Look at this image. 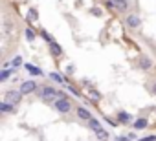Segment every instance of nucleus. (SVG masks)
<instances>
[{"instance_id":"f257e3e1","label":"nucleus","mask_w":156,"mask_h":141,"mask_svg":"<svg viewBox=\"0 0 156 141\" xmlns=\"http://www.w3.org/2000/svg\"><path fill=\"white\" fill-rule=\"evenodd\" d=\"M53 106H55V110H57L59 114H68V112L72 110V101L66 99V97H59Z\"/></svg>"},{"instance_id":"f03ea898","label":"nucleus","mask_w":156,"mask_h":141,"mask_svg":"<svg viewBox=\"0 0 156 141\" xmlns=\"http://www.w3.org/2000/svg\"><path fill=\"white\" fill-rule=\"evenodd\" d=\"M20 99H22V92L20 90H9V92H6V97H4V101L9 103V105H13V106L19 105Z\"/></svg>"},{"instance_id":"7ed1b4c3","label":"nucleus","mask_w":156,"mask_h":141,"mask_svg":"<svg viewBox=\"0 0 156 141\" xmlns=\"http://www.w3.org/2000/svg\"><path fill=\"white\" fill-rule=\"evenodd\" d=\"M59 94L61 92H57L53 86H42V90H41V97L44 99V101H50V99H53V97H59Z\"/></svg>"},{"instance_id":"20e7f679","label":"nucleus","mask_w":156,"mask_h":141,"mask_svg":"<svg viewBox=\"0 0 156 141\" xmlns=\"http://www.w3.org/2000/svg\"><path fill=\"white\" fill-rule=\"evenodd\" d=\"M37 90V83L35 81H24L22 84H20V92H22V95H30V94H33Z\"/></svg>"},{"instance_id":"39448f33","label":"nucleus","mask_w":156,"mask_h":141,"mask_svg":"<svg viewBox=\"0 0 156 141\" xmlns=\"http://www.w3.org/2000/svg\"><path fill=\"white\" fill-rule=\"evenodd\" d=\"M125 22H127V26H129L130 29H138V28L141 26V19H140L138 15H129Z\"/></svg>"},{"instance_id":"423d86ee","label":"nucleus","mask_w":156,"mask_h":141,"mask_svg":"<svg viewBox=\"0 0 156 141\" xmlns=\"http://www.w3.org/2000/svg\"><path fill=\"white\" fill-rule=\"evenodd\" d=\"M75 112H77V117H79V119H83V121H90V119H92V114H90V110H87L85 106H79V108L75 110Z\"/></svg>"},{"instance_id":"0eeeda50","label":"nucleus","mask_w":156,"mask_h":141,"mask_svg":"<svg viewBox=\"0 0 156 141\" xmlns=\"http://www.w3.org/2000/svg\"><path fill=\"white\" fill-rule=\"evenodd\" d=\"M138 64H140V68H141V70H151V68H152V59H151V57H147V55H141Z\"/></svg>"},{"instance_id":"6e6552de","label":"nucleus","mask_w":156,"mask_h":141,"mask_svg":"<svg viewBox=\"0 0 156 141\" xmlns=\"http://www.w3.org/2000/svg\"><path fill=\"white\" fill-rule=\"evenodd\" d=\"M147 126H149V121H147L145 117L136 119V121H134V125H132V128H134V130H143V128H147Z\"/></svg>"},{"instance_id":"1a4fd4ad","label":"nucleus","mask_w":156,"mask_h":141,"mask_svg":"<svg viewBox=\"0 0 156 141\" xmlns=\"http://www.w3.org/2000/svg\"><path fill=\"white\" fill-rule=\"evenodd\" d=\"M24 68H26V72L31 74V75H42V70L37 68L35 64H30V62H28V64H24Z\"/></svg>"},{"instance_id":"9d476101","label":"nucleus","mask_w":156,"mask_h":141,"mask_svg":"<svg viewBox=\"0 0 156 141\" xmlns=\"http://www.w3.org/2000/svg\"><path fill=\"white\" fill-rule=\"evenodd\" d=\"M13 112H15V106L13 105H9L6 101L0 103V114H13Z\"/></svg>"},{"instance_id":"9b49d317","label":"nucleus","mask_w":156,"mask_h":141,"mask_svg":"<svg viewBox=\"0 0 156 141\" xmlns=\"http://www.w3.org/2000/svg\"><path fill=\"white\" fill-rule=\"evenodd\" d=\"M114 2V8L118 9V11H125L127 8H129V2L127 0H112Z\"/></svg>"},{"instance_id":"f8f14e48","label":"nucleus","mask_w":156,"mask_h":141,"mask_svg":"<svg viewBox=\"0 0 156 141\" xmlns=\"http://www.w3.org/2000/svg\"><path fill=\"white\" fill-rule=\"evenodd\" d=\"M50 51H51L53 57H59V55L62 53V48H61L57 42H51V44H50Z\"/></svg>"},{"instance_id":"ddd939ff","label":"nucleus","mask_w":156,"mask_h":141,"mask_svg":"<svg viewBox=\"0 0 156 141\" xmlns=\"http://www.w3.org/2000/svg\"><path fill=\"white\" fill-rule=\"evenodd\" d=\"M88 126H90V128H92V130H94L96 134H98L99 130H103V126H101V123H99L98 119H94V117H92V119L88 121Z\"/></svg>"},{"instance_id":"4468645a","label":"nucleus","mask_w":156,"mask_h":141,"mask_svg":"<svg viewBox=\"0 0 156 141\" xmlns=\"http://www.w3.org/2000/svg\"><path fill=\"white\" fill-rule=\"evenodd\" d=\"M132 117L127 114V112H118V121H121V123H129Z\"/></svg>"},{"instance_id":"2eb2a0df","label":"nucleus","mask_w":156,"mask_h":141,"mask_svg":"<svg viewBox=\"0 0 156 141\" xmlns=\"http://www.w3.org/2000/svg\"><path fill=\"white\" fill-rule=\"evenodd\" d=\"M41 37H42V39H44V40H48V44H51V42H55V40H53V39H51V35H50V33H48V31H44V29H42V31H41Z\"/></svg>"},{"instance_id":"dca6fc26","label":"nucleus","mask_w":156,"mask_h":141,"mask_svg":"<svg viewBox=\"0 0 156 141\" xmlns=\"http://www.w3.org/2000/svg\"><path fill=\"white\" fill-rule=\"evenodd\" d=\"M50 77H51L53 81H57V83H64V77H62L61 74H57V72H53V74H50Z\"/></svg>"},{"instance_id":"f3484780","label":"nucleus","mask_w":156,"mask_h":141,"mask_svg":"<svg viewBox=\"0 0 156 141\" xmlns=\"http://www.w3.org/2000/svg\"><path fill=\"white\" fill-rule=\"evenodd\" d=\"M26 40H30V42H31V40H35V31H33V29H30V28L26 29Z\"/></svg>"},{"instance_id":"a211bd4d","label":"nucleus","mask_w":156,"mask_h":141,"mask_svg":"<svg viewBox=\"0 0 156 141\" xmlns=\"http://www.w3.org/2000/svg\"><path fill=\"white\" fill-rule=\"evenodd\" d=\"M88 95H90L94 101H101V94H99L98 90H90V94H88Z\"/></svg>"},{"instance_id":"6ab92c4d","label":"nucleus","mask_w":156,"mask_h":141,"mask_svg":"<svg viewBox=\"0 0 156 141\" xmlns=\"http://www.w3.org/2000/svg\"><path fill=\"white\" fill-rule=\"evenodd\" d=\"M96 136L99 137V141H107V139H108V134H107V130H99Z\"/></svg>"},{"instance_id":"aec40b11","label":"nucleus","mask_w":156,"mask_h":141,"mask_svg":"<svg viewBox=\"0 0 156 141\" xmlns=\"http://www.w3.org/2000/svg\"><path fill=\"white\" fill-rule=\"evenodd\" d=\"M11 75L9 70H2V74H0V81H8V77Z\"/></svg>"},{"instance_id":"412c9836","label":"nucleus","mask_w":156,"mask_h":141,"mask_svg":"<svg viewBox=\"0 0 156 141\" xmlns=\"http://www.w3.org/2000/svg\"><path fill=\"white\" fill-rule=\"evenodd\" d=\"M20 64H22V59H20V57H15V59L11 60V66H15V68H19Z\"/></svg>"},{"instance_id":"4be33fe9","label":"nucleus","mask_w":156,"mask_h":141,"mask_svg":"<svg viewBox=\"0 0 156 141\" xmlns=\"http://www.w3.org/2000/svg\"><path fill=\"white\" fill-rule=\"evenodd\" d=\"M138 141H156V136L152 134V136H145V137H141V139H138Z\"/></svg>"},{"instance_id":"5701e85b","label":"nucleus","mask_w":156,"mask_h":141,"mask_svg":"<svg viewBox=\"0 0 156 141\" xmlns=\"http://www.w3.org/2000/svg\"><path fill=\"white\" fill-rule=\"evenodd\" d=\"M30 17L35 20V19H37V11H35V9H30V13H28V19H30Z\"/></svg>"},{"instance_id":"b1692460","label":"nucleus","mask_w":156,"mask_h":141,"mask_svg":"<svg viewBox=\"0 0 156 141\" xmlns=\"http://www.w3.org/2000/svg\"><path fill=\"white\" fill-rule=\"evenodd\" d=\"M73 72H75V66H73V64H70V66L66 68V74H73Z\"/></svg>"},{"instance_id":"393cba45","label":"nucleus","mask_w":156,"mask_h":141,"mask_svg":"<svg viewBox=\"0 0 156 141\" xmlns=\"http://www.w3.org/2000/svg\"><path fill=\"white\" fill-rule=\"evenodd\" d=\"M92 15H96V17H99L101 13H99V9H92Z\"/></svg>"},{"instance_id":"a878e982","label":"nucleus","mask_w":156,"mask_h":141,"mask_svg":"<svg viewBox=\"0 0 156 141\" xmlns=\"http://www.w3.org/2000/svg\"><path fill=\"white\" fill-rule=\"evenodd\" d=\"M118 141H130V139H129L127 136H123V137H118Z\"/></svg>"},{"instance_id":"bb28decb","label":"nucleus","mask_w":156,"mask_h":141,"mask_svg":"<svg viewBox=\"0 0 156 141\" xmlns=\"http://www.w3.org/2000/svg\"><path fill=\"white\" fill-rule=\"evenodd\" d=\"M152 94L156 95V81H154V84H152Z\"/></svg>"}]
</instances>
